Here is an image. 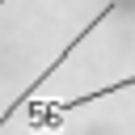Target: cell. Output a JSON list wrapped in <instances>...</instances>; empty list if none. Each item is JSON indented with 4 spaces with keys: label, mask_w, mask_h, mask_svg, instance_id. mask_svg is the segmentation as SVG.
Here are the masks:
<instances>
[{
    "label": "cell",
    "mask_w": 135,
    "mask_h": 135,
    "mask_svg": "<svg viewBox=\"0 0 135 135\" xmlns=\"http://www.w3.org/2000/svg\"><path fill=\"white\" fill-rule=\"evenodd\" d=\"M122 89H135V76H122L114 84H101L93 93H80V97H51V101H30V114H25V127L30 131H59L76 110H84L89 101H101L110 93H122Z\"/></svg>",
    "instance_id": "cell-1"
},
{
    "label": "cell",
    "mask_w": 135,
    "mask_h": 135,
    "mask_svg": "<svg viewBox=\"0 0 135 135\" xmlns=\"http://www.w3.org/2000/svg\"><path fill=\"white\" fill-rule=\"evenodd\" d=\"M114 13H118V0H105V8H101V13H97V17H93V21H89V25L80 30V34H72V42H68V46H63V51H59V55L51 59V68H42V72H38V76H34V80L25 84V93H21V97H17V101H13V105H8L4 114H0V127H4V122H8L13 114H17V105H21V101H30V97L38 93V84H42V80H51V72H55V68H59V63H63V59H68V55H72V51H76V46H80V42H84V38H89V34H93L97 25H101V21H110Z\"/></svg>",
    "instance_id": "cell-2"
},
{
    "label": "cell",
    "mask_w": 135,
    "mask_h": 135,
    "mask_svg": "<svg viewBox=\"0 0 135 135\" xmlns=\"http://www.w3.org/2000/svg\"><path fill=\"white\" fill-rule=\"evenodd\" d=\"M0 8H4V0H0Z\"/></svg>",
    "instance_id": "cell-3"
}]
</instances>
